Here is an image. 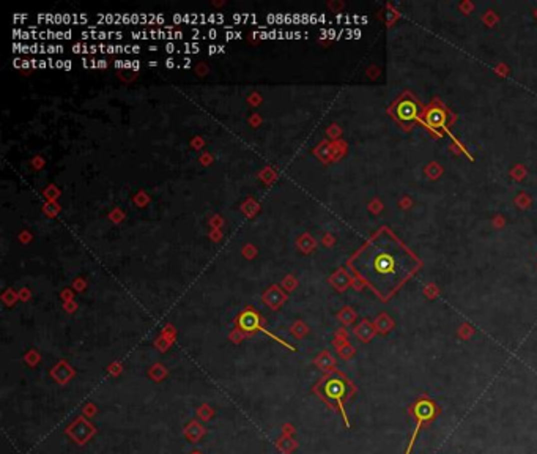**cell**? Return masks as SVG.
<instances>
[{
	"label": "cell",
	"mask_w": 537,
	"mask_h": 454,
	"mask_svg": "<svg viewBox=\"0 0 537 454\" xmlns=\"http://www.w3.org/2000/svg\"><path fill=\"white\" fill-rule=\"evenodd\" d=\"M350 267L380 298L388 300L416 273L421 262L384 227L350 259Z\"/></svg>",
	"instance_id": "cell-1"
},
{
	"label": "cell",
	"mask_w": 537,
	"mask_h": 454,
	"mask_svg": "<svg viewBox=\"0 0 537 454\" xmlns=\"http://www.w3.org/2000/svg\"><path fill=\"white\" fill-rule=\"evenodd\" d=\"M353 385L350 383L348 378L340 374V372H331L326 377L321 378V382L315 386V393L326 401L331 405H337L343 416H345V412H343V404H345L347 399L353 394ZM347 419V416H345Z\"/></svg>",
	"instance_id": "cell-2"
},
{
	"label": "cell",
	"mask_w": 537,
	"mask_h": 454,
	"mask_svg": "<svg viewBox=\"0 0 537 454\" xmlns=\"http://www.w3.org/2000/svg\"><path fill=\"white\" fill-rule=\"evenodd\" d=\"M421 112H422L421 104L417 103L414 98H411V96H410V98L400 100L392 109L394 118H395V120H399L405 126L414 123L417 118H419Z\"/></svg>",
	"instance_id": "cell-3"
},
{
	"label": "cell",
	"mask_w": 537,
	"mask_h": 454,
	"mask_svg": "<svg viewBox=\"0 0 537 454\" xmlns=\"http://www.w3.org/2000/svg\"><path fill=\"white\" fill-rule=\"evenodd\" d=\"M411 412H413V415H414V418H416L417 423H416V429H414L413 435H411L410 446H408V449H406V454H410V449H411V446H413V441H414V438H416V435H417V432H419V429H421V424L425 423V421H428V419H432V418L435 416V405H433V402L427 401V399H422V401H417V402L413 405Z\"/></svg>",
	"instance_id": "cell-4"
},
{
	"label": "cell",
	"mask_w": 537,
	"mask_h": 454,
	"mask_svg": "<svg viewBox=\"0 0 537 454\" xmlns=\"http://www.w3.org/2000/svg\"><path fill=\"white\" fill-rule=\"evenodd\" d=\"M424 123L427 125L428 129H432L433 133L439 134V133H441V129L446 128L447 114H446V111L443 109V107L433 106V107H430V109L425 112V115H424Z\"/></svg>",
	"instance_id": "cell-5"
}]
</instances>
